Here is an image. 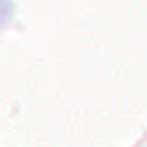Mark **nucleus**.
Wrapping results in <instances>:
<instances>
[{"instance_id":"nucleus-1","label":"nucleus","mask_w":147,"mask_h":147,"mask_svg":"<svg viewBox=\"0 0 147 147\" xmlns=\"http://www.w3.org/2000/svg\"><path fill=\"white\" fill-rule=\"evenodd\" d=\"M13 15H15V3L13 0H0V30L10 25Z\"/></svg>"}]
</instances>
